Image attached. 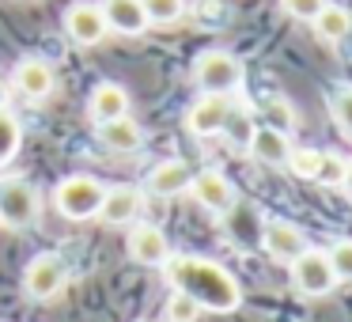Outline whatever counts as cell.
<instances>
[{
  "instance_id": "obj_1",
  "label": "cell",
  "mask_w": 352,
  "mask_h": 322,
  "mask_svg": "<svg viewBox=\"0 0 352 322\" xmlns=\"http://www.w3.org/2000/svg\"><path fill=\"white\" fill-rule=\"evenodd\" d=\"M163 273H167V281L175 292H186L190 299H197L201 311L231 314L243 303V288H239V281L220 266V261L193 258V254H170V258L163 261Z\"/></svg>"
},
{
  "instance_id": "obj_2",
  "label": "cell",
  "mask_w": 352,
  "mask_h": 322,
  "mask_svg": "<svg viewBox=\"0 0 352 322\" xmlns=\"http://www.w3.org/2000/svg\"><path fill=\"white\" fill-rule=\"evenodd\" d=\"M193 84L201 95H235L243 87V61L228 50H205L193 61Z\"/></svg>"
},
{
  "instance_id": "obj_3",
  "label": "cell",
  "mask_w": 352,
  "mask_h": 322,
  "mask_svg": "<svg viewBox=\"0 0 352 322\" xmlns=\"http://www.w3.org/2000/svg\"><path fill=\"white\" fill-rule=\"evenodd\" d=\"M102 182L95 175H69L54 186V205L69 220H91L102 205Z\"/></svg>"
},
{
  "instance_id": "obj_4",
  "label": "cell",
  "mask_w": 352,
  "mask_h": 322,
  "mask_svg": "<svg viewBox=\"0 0 352 322\" xmlns=\"http://www.w3.org/2000/svg\"><path fill=\"white\" fill-rule=\"evenodd\" d=\"M288 269H292V288L307 299H322L337 288V277H333V269H329L326 250H311V246H307Z\"/></svg>"
},
{
  "instance_id": "obj_5",
  "label": "cell",
  "mask_w": 352,
  "mask_h": 322,
  "mask_svg": "<svg viewBox=\"0 0 352 322\" xmlns=\"http://www.w3.org/2000/svg\"><path fill=\"white\" fill-rule=\"evenodd\" d=\"M69 284V269L57 254H38V258L27 261L23 269V292L34 299V303H46V299H57Z\"/></svg>"
},
{
  "instance_id": "obj_6",
  "label": "cell",
  "mask_w": 352,
  "mask_h": 322,
  "mask_svg": "<svg viewBox=\"0 0 352 322\" xmlns=\"http://www.w3.org/2000/svg\"><path fill=\"white\" fill-rule=\"evenodd\" d=\"M34 220H38V193H34V186L23 182V178L0 182V224L23 231Z\"/></svg>"
},
{
  "instance_id": "obj_7",
  "label": "cell",
  "mask_w": 352,
  "mask_h": 322,
  "mask_svg": "<svg viewBox=\"0 0 352 322\" xmlns=\"http://www.w3.org/2000/svg\"><path fill=\"white\" fill-rule=\"evenodd\" d=\"M186 193H193V201L212 216H228L235 208V186H231V178L223 171H212V167L197 171L190 178V190Z\"/></svg>"
},
{
  "instance_id": "obj_8",
  "label": "cell",
  "mask_w": 352,
  "mask_h": 322,
  "mask_svg": "<svg viewBox=\"0 0 352 322\" xmlns=\"http://www.w3.org/2000/svg\"><path fill=\"white\" fill-rule=\"evenodd\" d=\"M261 250H265L273 261H280V266H292V261L307 250V235L296 228V224L276 220L273 216V220L261 224Z\"/></svg>"
},
{
  "instance_id": "obj_9",
  "label": "cell",
  "mask_w": 352,
  "mask_h": 322,
  "mask_svg": "<svg viewBox=\"0 0 352 322\" xmlns=\"http://www.w3.org/2000/svg\"><path fill=\"white\" fill-rule=\"evenodd\" d=\"M61 23H65V34H69L76 46H99V42L110 34L99 4H91V0H76L72 8H65Z\"/></svg>"
},
{
  "instance_id": "obj_10",
  "label": "cell",
  "mask_w": 352,
  "mask_h": 322,
  "mask_svg": "<svg viewBox=\"0 0 352 322\" xmlns=\"http://www.w3.org/2000/svg\"><path fill=\"white\" fill-rule=\"evenodd\" d=\"M140 213H144V193L137 190V186H107V193H102V205H99V220L110 224V228H122V224H133L140 220Z\"/></svg>"
},
{
  "instance_id": "obj_11",
  "label": "cell",
  "mask_w": 352,
  "mask_h": 322,
  "mask_svg": "<svg viewBox=\"0 0 352 322\" xmlns=\"http://www.w3.org/2000/svg\"><path fill=\"white\" fill-rule=\"evenodd\" d=\"M228 114H231V95H201L186 110V129L193 137H216L228 125Z\"/></svg>"
},
{
  "instance_id": "obj_12",
  "label": "cell",
  "mask_w": 352,
  "mask_h": 322,
  "mask_svg": "<svg viewBox=\"0 0 352 322\" xmlns=\"http://www.w3.org/2000/svg\"><path fill=\"white\" fill-rule=\"evenodd\" d=\"M125 246H129V258L137 261V266L163 269V261L170 258V243H167V235H163L155 224H133Z\"/></svg>"
},
{
  "instance_id": "obj_13",
  "label": "cell",
  "mask_w": 352,
  "mask_h": 322,
  "mask_svg": "<svg viewBox=\"0 0 352 322\" xmlns=\"http://www.w3.org/2000/svg\"><path fill=\"white\" fill-rule=\"evenodd\" d=\"M12 84H16V92L23 95V99H31V103L50 99V95H54V87H57L54 65L42 61V57H23V61L16 65V76H12Z\"/></svg>"
},
{
  "instance_id": "obj_14",
  "label": "cell",
  "mask_w": 352,
  "mask_h": 322,
  "mask_svg": "<svg viewBox=\"0 0 352 322\" xmlns=\"http://www.w3.org/2000/svg\"><path fill=\"white\" fill-rule=\"evenodd\" d=\"M87 114H91L95 125L118 122V118L129 114V92L114 80H102V84L91 87V99H87Z\"/></svg>"
},
{
  "instance_id": "obj_15",
  "label": "cell",
  "mask_w": 352,
  "mask_h": 322,
  "mask_svg": "<svg viewBox=\"0 0 352 322\" xmlns=\"http://www.w3.org/2000/svg\"><path fill=\"white\" fill-rule=\"evenodd\" d=\"M246 152L258 163H265V167H284V163H288V152H292V140H288V133L273 129V125H258V129L250 133Z\"/></svg>"
},
{
  "instance_id": "obj_16",
  "label": "cell",
  "mask_w": 352,
  "mask_h": 322,
  "mask_svg": "<svg viewBox=\"0 0 352 322\" xmlns=\"http://www.w3.org/2000/svg\"><path fill=\"white\" fill-rule=\"evenodd\" d=\"M99 12L107 19V31H118V34H144L148 31V16H144L140 0H102Z\"/></svg>"
},
{
  "instance_id": "obj_17",
  "label": "cell",
  "mask_w": 352,
  "mask_h": 322,
  "mask_svg": "<svg viewBox=\"0 0 352 322\" xmlns=\"http://www.w3.org/2000/svg\"><path fill=\"white\" fill-rule=\"evenodd\" d=\"M190 178H193L190 163L163 160V163H155L152 175H148V190H152L155 197H178V193L190 190Z\"/></svg>"
},
{
  "instance_id": "obj_18",
  "label": "cell",
  "mask_w": 352,
  "mask_h": 322,
  "mask_svg": "<svg viewBox=\"0 0 352 322\" xmlns=\"http://www.w3.org/2000/svg\"><path fill=\"white\" fill-rule=\"evenodd\" d=\"M311 31L318 34L326 46H341V42L352 34V12L344 8V4H329V0H326L322 12L311 19Z\"/></svg>"
},
{
  "instance_id": "obj_19",
  "label": "cell",
  "mask_w": 352,
  "mask_h": 322,
  "mask_svg": "<svg viewBox=\"0 0 352 322\" xmlns=\"http://www.w3.org/2000/svg\"><path fill=\"white\" fill-rule=\"evenodd\" d=\"M99 140H102V148L125 155V152H137V148L144 144V129H140L129 114H125V118H118V122L99 125Z\"/></svg>"
},
{
  "instance_id": "obj_20",
  "label": "cell",
  "mask_w": 352,
  "mask_h": 322,
  "mask_svg": "<svg viewBox=\"0 0 352 322\" xmlns=\"http://www.w3.org/2000/svg\"><path fill=\"white\" fill-rule=\"evenodd\" d=\"M19 144H23V125H19V118L12 114L8 107H0V167L12 163V155L19 152Z\"/></svg>"
},
{
  "instance_id": "obj_21",
  "label": "cell",
  "mask_w": 352,
  "mask_h": 322,
  "mask_svg": "<svg viewBox=\"0 0 352 322\" xmlns=\"http://www.w3.org/2000/svg\"><path fill=\"white\" fill-rule=\"evenodd\" d=\"M140 4H144L148 27H170L186 16V0H140Z\"/></svg>"
},
{
  "instance_id": "obj_22",
  "label": "cell",
  "mask_w": 352,
  "mask_h": 322,
  "mask_svg": "<svg viewBox=\"0 0 352 322\" xmlns=\"http://www.w3.org/2000/svg\"><path fill=\"white\" fill-rule=\"evenodd\" d=\"M284 167L296 178H311L314 182V178H318V167H322V148H292Z\"/></svg>"
},
{
  "instance_id": "obj_23",
  "label": "cell",
  "mask_w": 352,
  "mask_h": 322,
  "mask_svg": "<svg viewBox=\"0 0 352 322\" xmlns=\"http://www.w3.org/2000/svg\"><path fill=\"white\" fill-rule=\"evenodd\" d=\"M326 258H329V269H333L337 284H352V239H337L326 250Z\"/></svg>"
},
{
  "instance_id": "obj_24",
  "label": "cell",
  "mask_w": 352,
  "mask_h": 322,
  "mask_svg": "<svg viewBox=\"0 0 352 322\" xmlns=\"http://www.w3.org/2000/svg\"><path fill=\"white\" fill-rule=\"evenodd\" d=\"M329 114H333L337 129L352 137V87H337V92L329 95Z\"/></svg>"
},
{
  "instance_id": "obj_25",
  "label": "cell",
  "mask_w": 352,
  "mask_h": 322,
  "mask_svg": "<svg viewBox=\"0 0 352 322\" xmlns=\"http://www.w3.org/2000/svg\"><path fill=\"white\" fill-rule=\"evenodd\" d=\"M167 322H197L201 319V307H197V299H190L186 292H170V299H167Z\"/></svg>"
},
{
  "instance_id": "obj_26",
  "label": "cell",
  "mask_w": 352,
  "mask_h": 322,
  "mask_svg": "<svg viewBox=\"0 0 352 322\" xmlns=\"http://www.w3.org/2000/svg\"><path fill=\"white\" fill-rule=\"evenodd\" d=\"M344 155H337V152H322V167H318V178L314 182H322V186H337L341 190V182H344Z\"/></svg>"
},
{
  "instance_id": "obj_27",
  "label": "cell",
  "mask_w": 352,
  "mask_h": 322,
  "mask_svg": "<svg viewBox=\"0 0 352 322\" xmlns=\"http://www.w3.org/2000/svg\"><path fill=\"white\" fill-rule=\"evenodd\" d=\"M223 133H228L235 144H250V133H254V125H250V114L246 110H235L231 107V114H228V125H223Z\"/></svg>"
},
{
  "instance_id": "obj_28",
  "label": "cell",
  "mask_w": 352,
  "mask_h": 322,
  "mask_svg": "<svg viewBox=\"0 0 352 322\" xmlns=\"http://www.w3.org/2000/svg\"><path fill=\"white\" fill-rule=\"evenodd\" d=\"M265 118H269L265 125H273V129H280V133H288L292 125H296V114H292L288 99H269L265 103Z\"/></svg>"
},
{
  "instance_id": "obj_29",
  "label": "cell",
  "mask_w": 352,
  "mask_h": 322,
  "mask_svg": "<svg viewBox=\"0 0 352 322\" xmlns=\"http://www.w3.org/2000/svg\"><path fill=\"white\" fill-rule=\"evenodd\" d=\"M322 4H326V0H280L284 16L299 19V23H311V19L322 12Z\"/></svg>"
},
{
  "instance_id": "obj_30",
  "label": "cell",
  "mask_w": 352,
  "mask_h": 322,
  "mask_svg": "<svg viewBox=\"0 0 352 322\" xmlns=\"http://www.w3.org/2000/svg\"><path fill=\"white\" fill-rule=\"evenodd\" d=\"M341 190H344V193H349V197H352V160L344 163V182H341Z\"/></svg>"
},
{
  "instance_id": "obj_31",
  "label": "cell",
  "mask_w": 352,
  "mask_h": 322,
  "mask_svg": "<svg viewBox=\"0 0 352 322\" xmlns=\"http://www.w3.org/2000/svg\"><path fill=\"white\" fill-rule=\"evenodd\" d=\"M0 107H8V84L0 80Z\"/></svg>"
}]
</instances>
